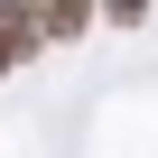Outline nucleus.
<instances>
[{
	"mask_svg": "<svg viewBox=\"0 0 158 158\" xmlns=\"http://www.w3.org/2000/svg\"><path fill=\"white\" fill-rule=\"evenodd\" d=\"M10 65H19V47H10V28H0V74H10Z\"/></svg>",
	"mask_w": 158,
	"mask_h": 158,
	"instance_id": "nucleus-4",
	"label": "nucleus"
},
{
	"mask_svg": "<svg viewBox=\"0 0 158 158\" xmlns=\"http://www.w3.org/2000/svg\"><path fill=\"white\" fill-rule=\"evenodd\" d=\"M0 28H10V47H19V56H37V47H47V19H37V0H0Z\"/></svg>",
	"mask_w": 158,
	"mask_h": 158,
	"instance_id": "nucleus-2",
	"label": "nucleus"
},
{
	"mask_svg": "<svg viewBox=\"0 0 158 158\" xmlns=\"http://www.w3.org/2000/svg\"><path fill=\"white\" fill-rule=\"evenodd\" d=\"M102 19H121V28H139V19H149V0H102Z\"/></svg>",
	"mask_w": 158,
	"mask_h": 158,
	"instance_id": "nucleus-3",
	"label": "nucleus"
},
{
	"mask_svg": "<svg viewBox=\"0 0 158 158\" xmlns=\"http://www.w3.org/2000/svg\"><path fill=\"white\" fill-rule=\"evenodd\" d=\"M37 19H47V37H84L102 19V0H37Z\"/></svg>",
	"mask_w": 158,
	"mask_h": 158,
	"instance_id": "nucleus-1",
	"label": "nucleus"
}]
</instances>
